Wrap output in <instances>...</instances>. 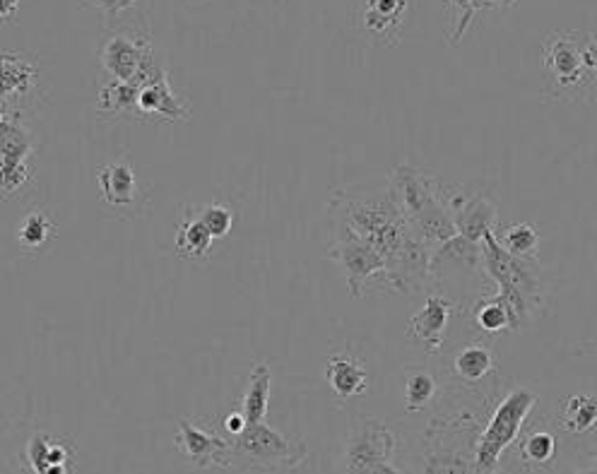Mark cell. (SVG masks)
<instances>
[{"instance_id":"obj_19","label":"cell","mask_w":597,"mask_h":474,"mask_svg":"<svg viewBox=\"0 0 597 474\" xmlns=\"http://www.w3.org/2000/svg\"><path fill=\"white\" fill-rule=\"evenodd\" d=\"M137 97H140V85L137 82H121L111 80L101 85L99 99H97V113L101 119L111 117H123V113H137Z\"/></svg>"},{"instance_id":"obj_6","label":"cell","mask_w":597,"mask_h":474,"mask_svg":"<svg viewBox=\"0 0 597 474\" xmlns=\"http://www.w3.org/2000/svg\"><path fill=\"white\" fill-rule=\"evenodd\" d=\"M140 85L137 97V113L140 121H188L190 111L181 104V99L174 95L169 85V70L162 66L155 48H147L140 66L137 78L133 80Z\"/></svg>"},{"instance_id":"obj_16","label":"cell","mask_w":597,"mask_h":474,"mask_svg":"<svg viewBox=\"0 0 597 474\" xmlns=\"http://www.w3.org/2000/svg\"><path fill=\"white\" fill-rule=\"evenodd\" d=\"M73 451L63 439L34 433L27 443V463L36 474H68Z\"/></svg>"},{"instance_id":"obj_21","label":"cell","mask_w":597,"mask_h":474,"mask_svg":"<svg viewBox=\"0 0 597 474\" xmlns=\"http://www.w3.org/2000/svg\"><path fill=\"white\" fill-rule=\"evenodd\" d=\"M212 234L208 227L200 222V217H188L181 222L179 232H176V255L184 261H200L206 258L212 246Z\"/></svg>"},{"instance_id":"obj_31","label":"cell","mask_w":597,"mask_h":474,"mask_svg":"<svg viewBox=\"0 0 597 474\" xmlns=\"http://www.w3.org/2000/svg\"><path fill=\"white\" fill-rule=\"evenodd\" d=\"M137 3V0H95V5L104 10V15L109 20V24L117 20L123 10H129Z\"/></svg>"},{"instance_id":"obj_5","label":"cell","mask_w":597,"mask_h":474,"mask_svg":"<svg viewBox=\"0 0 597 474\" xmlns=\"http://www.w3.org/2000/svg\"><path fill=\"white\" fill-rule=\"evenodd\" d=\"M303 460V441L265 427L263 421L248 425L232 439V467L241 463L251 470H295Z\"/></svg>"},{"instance_id":"obj_2","label":"cell","mask_w":597,"mask_h":474,"mask_svg":"<svg viewBox=\"0 0 597 474\" xmlns=\"http://www.w3.org/2000/svg\"><path fill=\"white\" fill-rule=\"evenodd\" d=\"M388 188L414 234L427 241L431 249H439L453 236H458L449 200L443 198V188L434 178H429L410 164H400L393 169Z\"/></svg>"},{"instance_id":"obj_20","label":"cell","mask_w":597,"mask_h":474,"mask_svg":"<svg viewBox=\"0 0 597 474\" xmlns=\"http://www.w3.org/2000/svg\"><path fill=\"white\" fill-rule=\"evenodd\" d=\"M473 316L475 323L485 332H489V335H499V332L506 330H520L518 316L513 313L511 304H508L501 294L482 299L473 309Z\"/></svg>"},{"instance_id":"obj_9","label":"cell","mask_w":597,"mask_h":474,"mask_svg":"<svg viewBox=\"0 0 597 474\" xmlns=\"http://www.w3.org/2000/svg\"><path fill=\"white\" fill-rule=\"evenodd\" d=\"M544 56V68L552 85L559 87V92H571V89H578L586 85L590 73L586 68V58H583V46L578 44L576 34L568 32H556L552 34L542 48Z\"/></svg>"},{"instance_id":"obj_24","label":"cell","mask_w":597,"mask_h":474,"mask_svg":"<svg viewBox=\"0 0 597 474\" xmlns=\"http://www.w3.org/2000/svg\"><path fill=\"white\" fill-rule=\"evenodd\" d=\"M453 371L465 383H479L494 371V356L485 344H469V348H463L458 356H455Z\"/></svg>"},{"instance_id":"obj_26","label":"cell","mask_w":597,"mask_h":474,"mask_svg":"<svg viewBox=\"0 0 597 474\" xmlns=\"http://www.w3.org/2000/svg\"><path fill=\"white\" fill-rule=\"evenodd\" d=\"M436 395V381L429 371L410 368L405 376V407L408 412H422L424 407L431 405Z\"/></svg>"},{"instance_id":"obj_4","label":"cell","mask_w":597,"mask_h":474,"mask_svg":"<svg viewBox=\"0 0 597 474\" xmlns=\"http://www.w3.org/2000/svg\"><path fill=\"white\" fill-rule=\"evenodd\" d=\"M538 393L528 388H513L494 409L487 429L482 431L475 451V472H494L499 467L501 455L508 451V445L523 431V425L532 407L538 405Z\"/></svg>"},{"instance_id":"obj_23","label":"cell","mask_w":597,"mask_h":474,"mask_svg":"<svg viewBox=\"0 0 597 474\" xmlns=\"http://www.w3.org/2000/svg\"><path fill=\"white\" fill-rule=\"evenodd\" d=\"M559 427L566 433H588L597 427V397L595 395H574L568 397Z\"/></svg>"},{"instance_id":"obj_30","label":"cell","mask_w":597,"mask_h":474,"mask_svg":"<svg viewBox=\"0 0 597 474\" xmlns=\"http://www.w3.org/2000/svg\"><path fill=\"white\" fill-rule=\"evenodd\" d=\"M198 217H200V222L208 227V232H210L214 239H224L226 234L232 232L234 212H232L230 208H226V205H222V202L206 205V208H200Z\"/></svg>"},{"instance_id":"obj_28","label":"cell","mask_w":597,"mask_h":474,"mask_svg":"<svg viewBox=\"0 0 597 474\" xmlns=\"http://www.w3.org/2000/svg\"><path fill=\"white\" fill-rule=\"evenodd\" d=\"M56 224L44 212H30L18 229V243L24 251H42L54 239Z\"/></svg>"},{"instance_id":"obj_17","label":"cell","mask_w":597,"mask_h":474,"mask_svg":"<svg viewBox=\"0 0 597 474\" xmlns=\"http://www.w3.org/2000/svg\"><path fill=\"white\" fill-rule=\"evenodd\" d=\"M328 386L338 397H357L366 393L368 378L364 364L350 354H335L328 362Z\"/></svg>"},{"instance_id":"obj_14","label":"cell","mask_w":597,"mask_h":474,"mask_svg":"<svg viewBox=\"0 0 597 474\" xmlns=\"http://www.w3.org/2000/svg\"><path fill=\"white\" fill-rule=\"evenodd\" d=\"M0 60H3V109H22L20 101L34 95L40 70L18 51H3Z\"/></svg>"},{"instance_id":"obj_35","label":"cell","mask_w":597,"mask_h":474,"mask_svg":"<svg viewBox=\"0 0 597 474\" xmlns=\"http://www.w3.org/2000/svg\"><path fill=\"white\" fill-rule=\"evenodd\" d=\"M593 470H595V472H597V458H595V465H593Z\"/></svg>"},{"instance_id":"obj_29","label":"cell","mask_w":597,"mask_h":474,"mask_svg":"<svg viewBox=\"0 0 597 474\" xmlns=\"http://www.w3.org/2000/svg\"><path fill=\"white\" fill-rule=\"evenodd\" d=\"M453 5L461 8V18L458 22H455V30L451 34V42L453 44H461V40L465 36L469 22H473V18L477 15L479 10H487V8H511L516 5V0H451Z\"/></svg>"},{"instance_id":"obj_18","label":"cell","mask_w":597,"mask_h":474,"mask_svg":"<svg viewBox=\"0 0 597 474\" xmlns=\"http://www.w3.org/2000/svg\"><path fill=\"white\" fill-rule=\"evenodd\" d=\"M270 383L273 374L268 364H256L251 371L248 378V388L241 397V412L248 419V425H258V421H265V415H268L270 407Z\"/></svg>"},{"instance_id":"obj_12","label":"cell","mask_w":597,"mask_h":474,"mask_svg":"<svg viewBox=\"0 0 597 474\" xmlns=\"http://www.w3.org/2000/svg\"><path fill=\"white\" fill-rule=\"evenodd\" d=\"M453 313V304L446 297L431 294L424 306L419 309L408 323V338L424 348L429 354H439L443 348V335H446L449 320Z\"/></svg>"},{"instance_id":"obj_13","label":"cell","mask_w":597,"mask_h":474,"mask_svg":"<svg viewBox=\"0 0 597 474\" xmlns=\"http://www.w3.org/2000/svg\"><path fill=\"white\" fill-rule=\"evenodd\" d=\"M152 44L147 40H133V36L117 34L109 36L104 48H101V68H104L113 80L133 82L143 66V58Z\"/></svg>"},{"instance_id":"obj_8","label":"cell","mask_w":597,"mask_h":474,"mask_svg":"<svg viewBox=\"0 0 597 474\" xmlns=\"http://www.w3.org/2000/svg\"><path fill=\"white\" fill-rule=\"evenodd\" d=\"M335 246L328 251V258L342 265L347 277V289L354 299L362 297L364 285L376 275H384L388 271V263L384 255L374 249L372 243L360 239L357 234H352L350 229L335 227Z\"/></svg>"},{"instance_id":"obj_33","label":"cell","mask_w":597,"mask_h":474,"mask_svg":"<svg viewBox=\"0 0 597 474\" xmlns=\"http://www.w3.org/2000/svg\"><path fill=\"white\" fill-rule=\"evenodd\" d=\"M583 58H586V68L590 78L597 80V36H590V42L583 46Z\"/></svg>"},{"instance_id":"obj_7","label":"cell","mask_w":597,"mask_h":474,"mask_svg":"<svg viewBox=\"0 0 597 474\" xmlns=\"http://www.w3.org/2000/svg\"><path fill=\"white\" fill-rule=\"evenodd\" d=\"M393 455H396V436L380 421L360 419L354 425L345 453V467L350 472L393 474L398 472V467L393 465Z\"/></svg>"},{"instance_id":"obj_10","label":"cell","mask_w":597,"mask_h":474,"mask_svg":"<svg viewBox=\"0 0 597 474\" xmlns=\"http://www.w3.org/2000/svg\"><path fill=\"white\" fill-rule=\"evenodd\" d=\"M176 451L196 467H224L232 470V441L222 439L220 433L198 427V421H179L176 431Z\"/></svg>"},{"instance_id":"obj_27","label":"cell","mask_w":597,"mask_h":474,"mask_svg":"<svg viewBox=\"0 0 597 474\" xmlns=\"http://www.w3.org/2000/svg\"><path fill=\"white\" fill-rule=\"evenodd\" d=\"M499 243L508 251L518 255V258H535V251H538V243H540V234L538 229L532 224H511L506 227L499 232Z\"/></svg>"},{"instance_id":"obj_1","label":"cell","mask_w":597,"mask_h":474,"mask_svg":"<svg viewBox=\"0 0 597 474\" xmlns=\"http://www.w3.org/2000/svg\"><path fill=\"white\" fill-rule=\"evenodd\" d=\"M328 210L333 214V227L350 229L378 249L388 263L386 282L398 294H414L424 285L434 263V249L414 234L388 186L360 196L335 190Z\"/></svg>"},{"instance_id":"obj_32","label":"cell","mask_w":597,"mask_h":474,"mask_svg":"<svg viewBox=\"0 0 597 474\" xmlns=\"http://www.w3.org/2000/svg\"><path fill=\"white\" fill-rule=\"evenodd\" d=\"M246 427H248V419L244 417V412H241V409H236V412H232L230 417H226L222 421V429L226 433H232V439H234V436H239L241 431H244Z\"/></svg>"},{"instance_id":"obj_15","label":"cell","mask_w":597,"mask_h":474,"mask_svg":"<svg viewBox=\"0 0 597 474\" xmlns=\"http://www.w3.org/2000/svg\"><path fill=\"white\" fill-rule=\"evenodd\" d=\"M101 200L109 208H129L137 200V178L129 159L111 162L99 172Z\"/></svg>"},{"instance_id":"obj_34","label":"cell","mask_w":597,"mask_h":474,"mask_svg":"<svg viewBox=\"0 0 597 474\" xmlns=\"http://www.w3.org/2000/svg\"><path fill=\"white\" fill-rule=\"evenodd\" d=\"M18 8H20V0H0V18H3V22H10L12 18H15Z\"/></svg>"},{"instance_id":"obj_11","label":"cell","mask_w":597,"mask_h":474,"mask_svg":"<svg viewBox=\"0 0 597 474\" xmlns=\"http://www.w3.org/2000/svg\"><path fill=\"white\" fill-rule=\"evenodd\" d=\"M446 200H449V210L453 214L455 229H458L461 236L482 243L485 234L497 232L499 205L491 198L479 196V194H473V196L458 194V196H449Z\"/></svg>"},{"instance_id":"obj_3","label":"cell","mask_w":597,"mask_h":474,"mask_svg":"<svg viewBox=\"0 0 597 474\" xmlns=\"http://www.w3.org/2000/svg\"><path fill=\"white\" fill-rule=\"evenodd\" d=\"M482 265H485L487 275L499 285L501 297L511 304L520 326H523L532 313L540 311L542 285L535 258H518V255L508 253L499 243L497 232H489L482 239Z\"/></svg>"},{"instance_id":"obj_25","label":"cell","mask_w":597,"mask_h":474,"mask_svg":"<svg viewBox=\"0 0 597 474\" xmlns=\"http://www.w3.org/2000/svg\"><path fill=\"white\" fill-rule=\"evenodd\" d=\"M520 463L532 465V470H540L550 465L556 458V436L548 429L528 431L520 441Z\"/></svg>"},{"instance_id":"obj_22","label":"cell","mask_w":597,"mask_h":474,"mask_svg":"<svg viewBox=\"0 0 597 474\" xmlns=\"http://www.w3.org/2000/svg\"><path fill=\"white\" fill-rule=\"evenodd\" d=\"M405 10H408V0H366L364 27L374 36H388V32L400 24Z\"/></svg>"}]
</instances>
